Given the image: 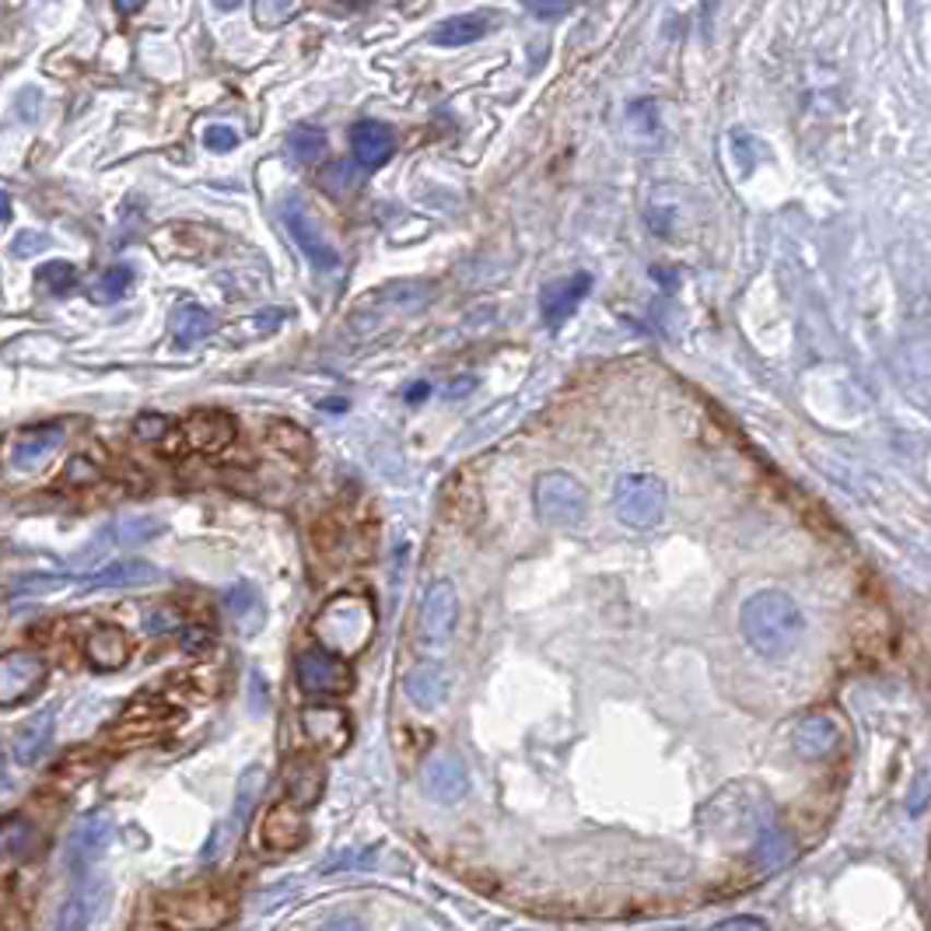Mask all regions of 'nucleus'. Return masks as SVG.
<instances>
[{
    "mask_svg": "<svg viewBox=\"0 0 931 931\" xmlns=\"http://www.w3.org/2000/svg\"><path fill=\"white\" fill-rule=\"evenodd\" d=\"M802 627H805V620H802L799 602L778 589H764V592L750 596L743 602V610H739V631H743L746 645L756 655H764V659H781V655H788L802 637Z\"/></svg>",
    "mask_w": 931,
    "mask_h": 931,
    "instance_id": "1",
    "label": "nucleus"
},
{
    "mask_svg": "<svg viewBox=\"0 0 931 931\" xmlns=\"http://www.w3.org/2000/svg\"><path fill=\"white\" fill-rule=\"evenodd\" d=\"M313 631L322 648H330L337 655H357L375 634V610L368 599L337 596L333 602L322 606Z\"/></svg>",
    "mask_w": 931,
    "mask_h": 931,
    "instance_id": "2",
    "label": "nucleus"
},
{
    "mask_svg": "<svg viewBox=\"0 0 931 931\" xmlns=\"http://www.w3.org/2000/svg\"><path fill=\"white\" fill-rule=\"evenodd\" d=\"M669 494L665 484L651 473H624L613 487V511L627 529L648 532L665 519Z\"/></svg>",
    "mask_w": 931,
    "mask_h": 931,
    "instance_id": "3",
    "label": "nucleus"
},
{
    "mask_svg": "<svg viewBox=\"0 0 931 931\" xmlns=\"http://www.w3.org/2000/svg\"><path fill=\"white\" fill-rule=\"evenodd\" d=\"M532 505H537V515L546 526L571 529V526L585 522L589 494H585V487L571 473L550 470V473H540L537 487H532Z\"/></svg>",
    "mask_w": 931,
    "mask_h": 931,
    "instance_id": "4",
    "label": "nucleus"
},
{
    "mask_svg": "<svg viewBox=\"0 0 931 931\" xmlns=\"http://www.w3.org/2000/svg\"><path fill=\"white\" fill-rule=\"evenodd\" d=\"M162 532H165V522L158 519V515H119L116 522H109L106 529L95 532L92 543L78 554V564H84V567L98 564L109 550H127V546H137V543H148L154 537H162Z\"/></svg>",
    "mask_w": 931,
    "mask_h": 931,
    "instance_id": "5",
    "label": "nucleus"
},
{
    "mask_svg": "<svg viewBox=\"0 0 931 931\" xmlns=\"http://www.w3.org/2000/svg\"><path fill=\"white\" fill-rule=\"evenodd\" d=\"M295 672H298V686L305 694H347L354 683V672L343 662V655L322 648V645L302 648Z\"/></svg>",
    "mask_w": 931,
    "mask_h": 931,
    "instance_id": "6",
    "label": "nucleus"
},
{
    "mask_svg": "<svg viewBox=\"0 0 931 931\" xmlns=\"http://www.w3.org/2000/svg\"><path fill=\"white\" fill-rule=\"evenodd\" d=\"M281 221H284L287 235L295 238V246L305 252V260L313 263L316 270H337V267H340L337 246L322 235L319 221L313 217V211H308L305 203L287 200V203L281 207Z\"/></svg>",
    "mask_w": 931,
    "mask_h": 931,
    "instance_id": "7",
    "label": "nucleus"
},
{
    "mask_svg": "<svg viewBox=\"0 0 931 931\" xmlns=\"http://www.w3.org/2000/svg\"><path fill=\"white\" fill-rule=\"evenodd\" d=\"M46 683V662L32 651L0 655V708L28 700Z\"/></svg>",
    "mask_w": 931,
    "mask_h": 931,
    "instance_id": "8",
    "label": "nucleus"
},
{
    "mask_svg": "<svg viewBox=\"0 0 931 931\" xmlns=\"http://www.w3.org/2000/svg\"><path fill=\"white\" fill-rule=\"evenodd\" d=\"M179 435H182L186 448H193V452H203V456H214L235 441V421L221 410H197L193 417H186L179 424Z\"/></svg>",
    "mask_w": 931,
    "mask_h": 931,
    "instance_id": "9",
    "label": "nucleus"
},
{
    "mask_svg": "<svg viewBox=\"0 0 931 931\" xmlns=\"http://www.w3.org/2000/svg\"><path fill=\"white\" fill-rule=\"evenodd\" d=\"M421 781H424V791L438 805H456V802L466 799V791H470V774H466V767L456 753L431 756V761L424 764Z\"/></svg>",
    "mask_w": 931,
    "mask_h": 931,
    "instance_id": "10",
    "label": "nucleus"
},
{
    "mask_svg": "<svg viewBox=\"0 0 931 931\" xmlns=\"http://www.w3.org/2000/svg\"><path fill=\"white\" fill-rule=\"evenodd\" d=\"M459 620V599L452 581H435L424 596V610H421V637L427 645H445L456 631Z\"/></svg>",
    "mask_w": 931,
    "mask_h": 931,
    "instance_id": "11",
    "label": "nucleus"
},
{
    "mask_svg": "<svg viewBox=\"0 0 931 931\" xmlns=\"http://www.w3.org/2000/svg\"><path fill=\"white\" fill-rule=\"evenodd\" d=\"M260 840H263L267 851H298L302 844L308 840V823H305L302 805H295L291 799L273 805L267 813V820H263Z\"/></svg>",
    "mask_w": 931,
    "mask_h": 931,
    "instance_id": "12",
    "label": "nucleus"
},
{
    "mask_svg": "<svg viewBox=\"0 0 931 931\" xmlns=\"http://www.w3.org/2000/svg\"><path fill=\"white\" fill-rule=\"evenodd\" d=\"M589 287H592L589 273H571V278H561L540 291V316L550 330H561V326L575 316V308L581 305L585 295H589Z\"/></svg>",
    "mask_w": 931,
    "mask_h": 931,
    "instance_id": "13",
    "label": "nucleus"
},
{
    "mask_svg": "<svg viewBox=\"0 0 931 931\" xmlns=\"http://www.w3.org/2000/svg\"><path fill=\"white\" fill-rule=\"evenodd\" d=\"M67 431L60 424H39V427H28L22 431L19 438H14L11 445V470H39V466H46L49 459H54V452L63 445Z\"/></svg>",
    "mask_w": 931,
    "mask_h": 931,
    "instance_id": "14",
    "label": "nucleus"
},
{
    "mask_svg": "<svg viewBox=\"0 0 931 931\" xmlns=\"http://www.w3.org/2000/svg\"><path fill=\"white\" fill-rule=\"evenodd\" d=\"M162 571L148 561H113L98 567L89 578L78 581L81 592H98V589H144V585H158Z\"/></svg>",
    "mask_w": 931,
    "mask_h": 931,
    "instance_id": "15",
    "label": "nucleus"
},
{
    "mask_svg": "<svg viewBox=\"0 0 931 931\" xmlns=\"http://www.w3.org/2000/svg\"><path fill=\"white\" fill-rule=\"evenodd\" d=\"M302 729L308 735V743L326 753H343L351 746V735H354L347 711H340V708H305Z\"/></svg>",
    "mask_w": 931,
    "mask_h": 931,
    "instance_id": "16",
    "label": "nucleus"
},
{
    "mask_svg": "<svg viewBox=\"0 0 931 931\" xmlns=\"http://www.w3.org/2000/svg\"><path fill=\"white\" fill-rule=\"evenodd\" d=\"M263 788H267V770H263L260 764H252L249 770H243V778H238V788H235V809H232V820L224 823L221 830L214 834V840H211V844H217V840H221V851H217V855H224V848H232L235 837L243 834V826H246V820L252 816V809H256V802H260Z\"/></svg>",
    "mask_w": 931,
    "mask_h": 931,
    "instance_id": "17",
    "label": "nucleus"
},
{
    "mask_svg": "<svg viewBox=\"0 0 931 931\" xmlns=\"http://www.w3.org/2000/svg\"><path fill=\"white\" fill-rule=\"evenodd\" d=\"M109 837H113V823L106 816H92L81 826H74V834L67 837V869L74 875L92 869L102 858V851L109 848Z\"/></svg>",
    "mask_w": 931,
    "mask_h": 931,
    "instance_id": "18",
    "label": "nucleus"
},
{
    "mask_svg": "<svg viewBox=\"0 0 931 931\" xmlns=\"http://www.w3.org/2000/svg\"><path fill=\"white\" fill-rule=\"evenodd\" d=\"M106 900H109V883H106V879H81L78 889L67 896L60 914H57V928H63V931L89 928L95 921V914L106 907Z\"/></svg>",
    "mask_w": 931,
    "mask_h": 931,
    "instance_id": "19",
    "label": "nucleus"
},
{
    "mask_svg": "<svg viewBox=\"0 0 931 931\" xmlns=\"http://www.w3.org/2000/svg\"><path fill=\"white\" fill-rule=\"evenodd\" d=\"M224 613H228L232 627L246 637H256L267 627V602L260 589L249 581H235L232 589L224 592Z\"/></svg>",
    "mask_w": 931,
    "mask_h": 931,
    "instance_id": "20",
    "label": "nucleus"
},
{
    "mask_svg": "<svg viewBox=\"0 0 931 931\" xmlns=\"http://www.w3.org/2000/svg\"><path fill=\"white\" fill-rule=\"evenodd\" d=\"M351 151H354L357 165L378 168L396 154V133L389 123H382V119H361L351 130Z\"/></svg>",
    "mask_w": 931,
    "mask_h": 931,
    "instance_id": "21",
    "label": "nucleus"
},
{
    "mask_svg": "<svg viewBox=\"0 0 931 931\" xmlns=\"http://www.w3.org/2000/svg\"><path fill=\"white\" fill-rule=\"evenodd\" d=\"M39 848V830L25 816H11L0 823V875H11Z\"/></svg>",
    "mask_w": 931,
    "mask_h": 931,
    "instance_id": "22",
    "label": "nucleus"
},
{
    "mask_svg": "<svg viewBox=\"0 0 931 931\" xmlns=\"http://www.w3.org/2000/svg\"><path fill=\"white\" fill-rule=\"evenodd\" d=\"M322 785H326V774H322L319 761H313V756H305V753L291 756L287 767H284V799L308 809V805L319 802Z\"/></svg>",
    "mask_w": 931,
    "mask_h": 931,
    "instance_id": "23",
    "label": "nucleus"
},
{
    "mask_svg": "<svg viewBox=\"0 0 931 931\" xmlns=\"http://www.w3.org/2000/svg\"><path fill=\"white\" fill-rule=\"evenodd\" d=\"M54 726H57L54 711H36L32 718H25V726L14 732V761L22 767H36L49 753V743H54Z\"/></svg>",
    "mask_w": 931,
    "mask_h": 931,
    "instance_id": "24",
    "label": "nucleus"
},
{
    "mask_svg": "<svg viewBox=\"0 0 931 931\" xmlns=\"http://www.w3.org/2000/svg\"><path fill=\"white\" fill-rule=\"evenodd\" d=\"M494 19L487 11H470V14H452V19L438 22L435 28H431V43L435 46H445V49H459V46H470V43H480L491 32Z\"/></svg>",
    "mask_w": 931,
    "mask_h": 931,
    "instance_id": "25",
    "label": "nucleus"
},
{
    "mask_svg": "<svg viewBox=\"0 0 931 931\" xmlns=\"http://www.w3.org/2000/svg\"><path fill=\"white\" fill-rule=\"evenodd\" d=\"M84 659H89L95 669L102 672H116L123 669L130 659V641L119 627H95L89 637H84Z\"/></svg>",
    "mask_w": 931,
    "mask_h": 931,
    "instance_id": "26",
    "label": "nucleus"
},
{
    "mask_svg": "<svg viewBox=\"0 0 931 931\" xmlns=\"http://www.w3.org/2000/svg\"><path fill=\"white\" fill-rule=\"evenodd\" d=\"M403 694L410 704H417L421 711H438L448 697V676L441 665H417L406 672Z\"/></svg>",
    "mask_w": 931,
    "mask_h": 931,
    "instance_id": "27",
    "label": "nucleus"
},
{
    "mask_svg": "<svg viewBox=\"0 0 931 931\" xmlns=\"http://www.w3.org/2000/svg\"><path fill=\"white\" fill-rule=\"evenodd\" d=\"M837 739H840V729L834 721L826 715H813L796 729V750L809 756V761H816V756H826L837 746Z\"/></svg>",
    "mask_w": 931,
    "mask_h": 931,
    "instance_id": "28",
    "label": "nucleus"
},
{
    "mask_svg": "<svg viewBox=\"0 0 931 931\" xmlns=\"http://www.w3.org/2000/svg\"><path fill=\"white\" fill-rule=\"evenodd\" d=\"M214 316L207 313V308H197V305H182L176 316H172V340H176V347H193V343L207 340L214 333Z\"/></svg>",
    "mask_w": 931,
    "mask_h": 931,
    "instance_id": "29",
    "label": "nucleus"
},
{
    "mask_svg": "<svg viewBox=\"0 0 931 931\" xmlns=\"http://www.w3.org/2000/svg\"><path fill=\"white\" fill-rule=\"evenodd\" d=\"M788 858H791V837L781 830V826H764V834H761V840H756V848H753L756 869L774 872V869H781Z\"/></svg>",
    "mask_w": 931,
    "mask_h": 931,
    "instance_id": "30",
    "label": "nucleus"
},
{
    "mask_svg": "<svg viewBox=\"0 0 931 931\" xmlns=\"http://www.w3.org/2000/svg\"><path fill=\"white\" fill-rule=\"evenodd\" d=\"M326 151V133L319 130V127H295L287 133V154L295 162H302V165H308V162H316L319 154Z\"/></svg>",
    "mask_w": 931,
    "mask_h": 931,
    "instance_id": "31",
    "label": "nucleus"
},
{
    "mask_svg": "<svg viewBox=\"0 0 931 931\" xmlns=\"http://www.w3.org/2000/svg\"><path fill=\"white\" fill-rule=\"evenodd\" d=\"M130 284H133V267L116 263L102 273V281L95 284V298L98 302H119L130 291Z\"/></svg>",
    "mask_w": 931,
    "mask_h": 931,
    "instance_id": "32",
    "label": "nucleus"
},
{
    "mask_svg": "<svg viewBox=\"0 0 931 931\" xmlns=\"http://www.w3.org/2000/svg\"><path fill=\"white\" fill-rule=\"evenodd\" d=\"M298 11V0H252V19L260 28H278Z\"/></svg>",
    "mask_w": 931,
    "mask_h": 931,
    "instance_id": "33",
    "label": "nucleus"
},
{
    "mask_svg": "<svg viewBox=\"0 0 931 931\" xmlns=\"http://www.w3.org/2000/svg\"><path fill=\"white\" fill-rule=\"evenodd\" d=\"M36 278H39V284H46L49 291H54V295H67V291H74V284H78V270L67 260H54V263H43Z\"/></svg>",
    "mask_w": 931,
    "mask_h": 931,
    "instance_id": "34",
    "label": "nucleus"
},
{
    "mask_svg": "<svg viewBox=\"0 0 931 931\" xmlns=\"http://www.w3.org/2000/svg\"><path fill=\"white\" fill-rule=\"evenodd\" d=\"M67 585H71V578L67 575H28V578H22L19 585H14V596H43V592H60V589H67Z\"/></svg>",
    "mask_w": 931,
    "mask_h": 931,
    "instance_id": "35",
    "label": "nucleus"
},
{
    "mask_svg": "<svg viewBox=\"0 0 931 931\" xmlns=\"http://www.w3.org/2000/svg\"><path fill=\"white\" fill-rule=\"evenodd\" d=\"M522 8L532 14V19L554 22V19H564V14L575 8V0H522Z\"/></svg>",
    "mask_w": 931,
    "mask_h": 931,
    "instance_id": "36",
    "label": "nucleus"
},
{
    "mask_svg": "<svg viewBox=\"0 0 931 931\" xmlns=\"http://www.w3.org/2000/svg\"><path fill=\"white\" fill-rule=\"evenodd\" d=\"M203 144L211 148L214 154H228L238 148V130L232 127H207L203 130Z\"/></svg>",
    "mask_w": 931,
    "mask_h": 931,
    "instance_id": "37",
    "label": "nucleus"
},
{
    "mask_svg": "<svg viewBox=\"0 0 931 931\" xmlns=\"http://www.w3.org/2000/svg\"><path fill=\"white\" fill-rule=\"evenodd\" d=\"M46 246H49V238H46L43 232H22V235H14L11 252L19 256V260H25V256H36V252H43Z\"/></svg>",
    "mask_w": 931,
    "mask_h": 931,
    "instance_id": "38",
    "label": "nucleus"
},
{
    "mask_svg": "<svg viewBox=\"0 0 931 931\" xmlns=\"http://www.w3.org/2000/svg\"><path fill=\"white\" fill-rule=\"evenodd\" d=\"M365 865H372V851H343V855H337V858H330L322 865V872H347V869H365Z\"/></svg>",
    "mask_w": 931,
    "mask_h": 931,
    "instance_id": "39",
    "label": "nucleus"
},
{
    "mask_svg": "<svg viewBox=\"0 0 931 931\" xmlns=\"http://www.w3.org/2000/svg\"><path fill=\"white\" fill-rule=\"evenodd\" d=\"M249 711L267 715V683L263 672H249Z\"/></svg>",
    "mask_w": 931,
    "mask_h": 931,
    "instance_id": "40",
    "label": "nucleus"
},
{
    "mask_svg": "<svg viewBox=\"0 0 931 931\" xmlns=\"http://www.w3.org/2000/svg\"><path fill=\"white\" fill-rule=\"evenodd\" d=\"M137 435H141L144 441H151V438H162L165 431H168V421L165 417H158V413H144V417H137Z\"/></svg>",
    "mask_w": 931,
    "mask_h": 931,
    "instance_id": "41",
    "label": "nucleus"
},
{
    "mask_svg": "<svg viewBox=\"0 0 931 931\" xmlns=\"http://www.w3.org/2000/svg\"><path fill=\"white\" fill-rule=\"evenodd\" d=\"M144 627H148L151 634H165V631H176V627H179L176 610H154V613H148Z\"/></svg>",
    "mask_w": 931,
    "mask_h": 931,
    "instance_id": "42",
    "label": "nucleus"
},
{
    "mask_svg": "<svg viewBox=\"0 0 931 931\" xmlns=\"http://www.w3.org/2000/svg\"><path fill=\"white\" fill-rule=\"evenodd\" d=\"M179 645H182V651H193V655H200L207 645H211V634H207L203 627H182V634H179Z\"/></svg>",
    "mask_w": 931,
    "mask_h": 931,
    "instance_id": "43",
    "label": "nucleus"
},
{
    "mask_svg": "<svg viewBox=\"0 0 931 931\" xmlns=\"http://www.w3.org/2000/svg\"><path fill=\"white\" fill-rule=\"evenodd\" d=\"M721 928H767V921L764 918H729V921H721Z\"/></svg>",
    "mask_w": 931,
    "mask_h": 931,
    "instance_id": "44",
    "label": "nucleus"
},
{
    "mask_svg": "<svg viewBox=\"0 0 931 931\" xmlns=\"http://www.w3.org/2000/svg\"><path fill=\"white\" fill-rule=\"evenodd\" d=\"M284 313H278V308H267V313H260V330H273V326H281Z\"/></svg>",
    "mask_w": 931,
    "mask_h": 931,
    "instance_id": "45",
    "label": "nucleus"
},
{
    "mask_svg": "<svg viewBox=\"0 0 931 931\" xmlns=\"http://www.w3.org/2000/svg\"><path fill=\"white\" fill-rule=\"evenodd\" d=\"M427 392H431V389H427V382H417V386H410V389H406V400H410V403H421Z\"/></svg>",
    "mask_w": 931,
    "mask_h": 931,
    "instance_id": "46",
    "label": "nucleus"
},
{
    "mask_svg": "<svg viewBox=\"0 0 931 931\" xmlns=\"http://www.w3.org/2000/svg\"><path fill=\"white\" fill-rule=\"evenodd\" d=\"M144 8V0H116V11L119 14H133V11H141Z\"/></svg>",
    "mask_w": 931,
    "mask_h": 931,
    "instance_id": "47",
    "label": "nucleus"
},
{
    "mask_svg": "<svg viewBox=\"0 0 931 931\" xmlns=\"http://www.w3.org/2000/svg\"><path fill=\"white\" fill-rule=\"evenodd\" d=\"M8 217H11V197L0 189V221H8Z\"/></svg>",
    "mask_w": 931,
    "mask_h": 931,
    "instance_id": "48",
    "label": "nucleus"
},
{
    "mask_svg": "<svg viewBox=\"0 0 931 931\" xmlns=\"http://www.w3.org/2000/svg\"><path fill=\"white\" fill-rule=\"evenodd\" d=\"M238 4H243V0H214V8H217V11H235Z\"/></svg>",
    "mask_w": 931,
    "mask_h": 931,
    "instance_id": "49",
    "label": "nucleus"
},
{
    "mask_svg": "<svg viewBox=\"0 0 931 931\" xmlns=\"http://www.w3.org/2000/svg\"><path fill=\"white\" fill-rule=\"evenodd\" d=\"M11 781H8V770H4V761H0V791H8Z\"/></svg>",
    "mask_w": 931,
    "mask_h": 931,
    "instance_id": "50",
    "label": "nucleus"
}]
</instances>
